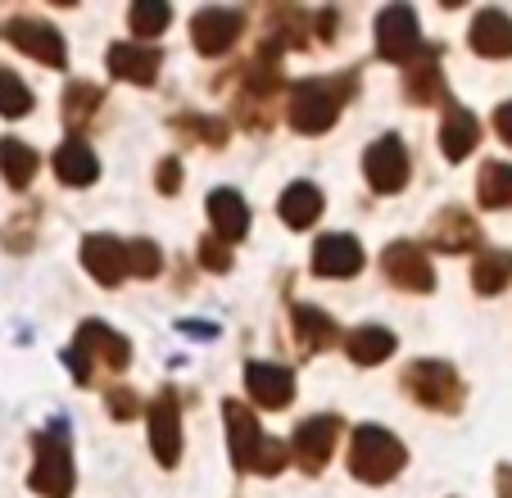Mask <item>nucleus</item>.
I'll use <instances>...</instances> for the list:
<instances>
[{
  "mask_svg": "<svg viewBox=\"0 0 512 498\" xmlns=\"http://www.w3.org/2000/svg\"><path fill=\"white\" fill-rule=\"evenodd\" d=\"M408 449L386 431V426H358L354 440H349V471L368 485H386L404 471Z\"/></svg>",
  "mask_w": 512,
  "mask_h": 498,
  "instance_id": "4",
  "label": "nucleus"
},
{
  "mask_svg": "<svg viewBox=\"0 0 512 498\" xmlns=\"http://www.w3.org/2000/svg\"><path fill=\"white\" fill-rule=\"evenodd\" d=\"M136 412H141V399L132 390H109V417L114 422H132Z\"/></svg>",
  "mask_w": 512,
  "mask_h": 498,
  "instance_id": "36",
  "label": "nucleus"
},
{
  "mask_svg": "<svg viewBox=\"0 0 512 498\" xmlns=\"http://www.w3.org/2000/svg\"><path fill=\"white\" fill-rule=\"evenodd\" d=\"M404 390L431 412H458L463 408V381H458V372L449 363H435V358H422V363L408 367Z\"/></svg>",
  "mask_w": 512,
  "mask_h": 498,
  "instance_id": "6",
  "label": "nucleus"
},
{
  "mask_svg": "<svg viewBox=\"0 0 512 498\" xmlns=\"http://www.w3.org/2000/svg\"><path fill=\"white\" fill-rule=\"evenodd\" d=\"M82 263H87V272L100 286H118L127 277V240L96 231V236L82 240Z\"/></svg>",
  "mask_w": 512,
  "mask_h": 498,
  "instance_id": "17",
  "label": "nucleus"
},
{
  "mask_svg": "<svg viewBox=\"0 0 512 498\" xmlns=\"http://www.w3.org/2000/svg\"><path fill=\"white\" fill-rule=\"evenodd\" d=\"M313 272L327 281H345V277H358L363 272V245L354 236H322L313 245Z\"/></svg>",
  "mask_w": 512,
  "mask_h": 498,
  "instance_id": "14",
  "label": "nucleus"
},
{
  "mask_svg": "<svg viewBox=\"0 0 512 498\" xmlns=\"http://www.w3.org/2000/svg\"><path fill=\"white\" fill-rule=\"evenodd\" d=\"M499 498H512V462L499 467Z\"/></svg>",
  "mask_w": 512,
  "mask_h": 498,
  "instance_id": "40",
  "label": "nucleus"
},
{
  "mask_svg": "<svg viewBox=\"0 0 512 498\" xmlns=\"http://www.w3.org/2000/svg\"><path fill=\"white\" fill-rule=\"evenodd\" d=\"M426 50L422 32H417V14L408 5H386L377 14V55L390 64H413Z\"/></svg>",
  "mask_w": 512,
  "mask_h": 498,
  "instance_id": "7",
  "label": "nucleus"
},
{
  "mask_svg": "<svg viewBox=\"0 0 512 498\" xmlns=\"http://www.w3.org/2000/svg\"><path fill=\"white\" fill-rule=\"evenodd\" d=\"M0 37L10 41V46H19L23 55L50 64V68H64L68 64L64 37H59L50 23H41V19H28V14H19V19H5V23H0Z\"/></svg>",
  "mask_w": 512,
  "mask_h": 498,
  "instance_id": "9",
  "label": "nucleus"
},
{
  "mask_svg": "<svg viewBox=\"0 0 512 498\" xmlns=\"http://www.w3.org/2000/svg\"><path fill=\"white\" fill-rule=\"evenodd\" d=\"M55 177L64 186H91L100 177V159L91 154L87 141H78V136H73V141H64L55 150Z\"/></svg>",
  "mask_w": 512,
  "mask_h": 498,
  "instance_id": "23",
  "label": "nucleus"
},
{
  "mask_svg": "<svg viewBox=\"0 0 512 498\" xmlns=\"http://www.w3.org/2000/svg\"><path fill=\"white\" fill-rule=\"evenodd\" d=\"M105 64H109V73L123 77V82H136V87H155L164 55H159L155 46H141V41H118V46H109Z\"/></svg>",
  "mask_w": 512,
  "mask_h": 498,
  "instance_id": "15",
  "label": "nucleus"
},
{
  "mask_svg": "<svg viewBox=\"0 0 512 498\" xmlns=\"http://www.w3.org/2000/svg\"><path fill=\"white\" fill-rule=\"evenodd\" d=\"M245 390H250V399L259 403V408L277 412L290 403V394H295V372L281 363H245Z\"/></svg>",
  "mask_w": 512,
  "mask_h": 498,
  "instance_id": "16",
  "label": "nucleus"
},
{
  "mask_svg": "<svg viewBox=\"0 0 512 498\" xmlns=\"http://www.w3.org/2000/svg\"><path fill=\"white\" fill-rule=\"evenodd\" d=\"M155 182H159V191H164V195H177V186H182V163L164 159V163H159V177H155Z\"/></svg>",
  "mask_w": 512,
  "mask_h": 498,
  "instance_id": "37",
  "label": "nucleus"
},
{
  "mask_svg": "<svg viewBox=\"0 0 512 498\" xmlns=\"http://www.w3.org/2000/svg\"><path fill=\"white\" fill-rule=\"evenodd\" d=\"M467 41L481 59H508L512 55V19L503 10H481L467 28Z\"/></svg>",
  "mask_w": 512,
  "mask_h": 498,
  "instance_id": "20",
  "label": "nucleus"
},
{
  "mask_svg": "<svg viewBox=\"0 0 512 498\" xmlns=\"http://www.w3.org/2000/svg\"><path fill=\"white\" fill-rule=\"evenodd\" d=\"M381 268H386V277L395 281L399 290H413V295H426V290L435 286L431 259H426L413 240H395V245H386V254H381Z\"/></svg>",
  "mask_w": 512,
  "mask_h": 498,
  "instance_id": "12",
  "label": "nucleus"
},
{
  "mask_svg": "<svg viewBox=\"0 0 512 498\" xmlns=\"http://www.w3.org/2000/svg\"><path fill=\"white\" fill-rule=\"evenodd\" d=\"M313 23H318V37H322V41H331V37H336V23H340V19H336L331 10H322Z\"/></svg>",
  "mask_w": 512,
  "mask_h": 498,
  "instance_id": "39",
  "label": "nucleus"
},
{
  "mask_svg": "<svg viewBox=\"0 0 512 498\" xmlns=\"http://www.w3.org/2000/svg\"><path fill=\"white\" fill-rule=\"evenodd\" d=\"M281 222H286L290 231H304V227H313V222L322 218V191L313 182H295V186H286L281 191Z\"/></svg>",
  "mask_w": 512,
  "mask_h": 498,
  "instance_id": "24",
  "label": "nucleus"
},
{
  "mask_svg": "<svg viewBox=\"0 0 512 498\" xmlns=\"http://www.w3.org/2000/svg\"><path fill=\"white\" fill-rule=\"evenodd\" d=\"M145 422H150V449H155V458L164 467H177V458H182V408H177V394L173 390L155 394L150 408H145Z\"/></svg>",
  "mask_w": 512,
  "mask_h": 498,
  "instance_id": "10",
  "label": "nucleus"
},
{
  "mask_svg": "<svg viewBox=\"0 0 512 498\" xmlns=\"http://www.w3.org/2000/svg\"><path fill=\"white\" fill-rule=\"evenodd\" d=\"M209 218H213V236L227 240V245H236V240H245V231H250V209H245V200L236 191H209Z\"/></svg>",
  "mask_w": 512,
  "mask_h": 498,
  "instance_id": "21",
  "label": "nucleus"
},
{
  "mask_svg": "<svg viewBox=\"0 0 512 498\" xmlns=\"http://www.w3.org/2000/svg\"><path fill=\"white\" fill-rule=\"evenodd\" d=\"M132 363V345H127L118 331H109L105 322H82L78 340L68 349V367L78 376V385H91L96 367H109V372H123Z\"/></svg>",
  "mask_w": 512,
  "mask_h": 498,
  "instance_id": "5",
  "label": "nucleus"
},
{
  "mask_svg": "<svg viewBox=\"0 0 512 498\" xmlns=\"http://www.w3.org/2000/svg\"><path fill=\"white\" fill-rule=\"evenodd\" d=\"M426 240H431V249H440V254H467V249L481 245V227H476V218L463 209H440L431 231H426Z\"/></svg>",
  "mask_w": 512,
  "mask_h": 498,
  "instance_id": "18",
  "label": "nucleus"
},
{
  "mask_svg": "<svg viewBox=\"0 0 512 498\" xmlns=\"http://www.w3.org/2000/svg\"><path fill=\"white\" fill-rule=\"evenodd\" d=\"M32 173H37V150L23 145L19 136H5V141H0V177H5L14 191H23V186L32 182Z\"/></svg>",
  "mask_w": 512,
  "mask_h": 498,
  "instance_id": "27",
  "label": "nucleus"
},
{
  "mask_svg": "<svg viewBox=\"0 0 512 498\" xmlns=\"http://www.w3.org/2000/svg\"><path fill=\"white\" fill-rule=\"evenodd\" d=\"M290 326H295V340H300L309 354H318V349H331L340 340L336 322H331L322 308H309V304H295V308H290Z\"/></svg>",
  "mask_w": 512,
  "mask_h": 498,
  "instance_id": "25",
  "label": "nucleus"
},
{
  "mask_svg": "<svg viewBox=\"0 0 512 498\" xmlns=\"http://www.w3.org/2000/svg\"><path fill=\"white\" fill-rule=\"evenodd\" d=\"M127 23H132L136 37H159V32L173 23V10H168L164 0H136L132 14H127Z\"/></svg>",
  "mask_w": 512,
  "mask_h": 498,
  "instance_id": "30",
  "label": "nucleus"
},
{
  "mask_svg": "<svg viewBox=\"0 0 512 498\" xmlns=\"http://www.w3.org/2000/svg\"><path fill=\"white\" fill-rule=\"evenodd\" d=\"M481 209H512V163H485L476 177Z\"/></svg>",
  "mask_w": 512,
  "mask_h": 498,
  "instance_id": "28",
  "label": "nucleus"
},
{
  "mask_svg": "<svg viewBox=\"0 0 512 498\" xmlns=\"http://www.w3.org/2000/svg\"><path fill=\"white\" fill-rule=\"evenodd\" d=\"M177 132H191L204 145H227V123L223 118H200V114H177L173 118Z\"/></svg>",
  "mask_w": 512,
  "mask_h": 498,
  "instance_id": "34",
  "label": "nucleus"
},
{
  "mask_svg": "<svg viewBox=\"0 0 512 498\" xmlns=\"http://www.w3.org/2000/svg\"><path fill=\"white\" fill-rule=\"evenodd\" d=\"M404 91H408V100H417V105H431V100L445 96V77H440V50H435V46H426L422 55L408 64Z\"/></svg>",
  "mask_w": 512,
  "mask_h": 498,
  "instance_id": "22",
  "label": "nucleus"
},
{
  "mask_svg": "<svg viewBox=\"0 0 512 498\" xmlns=\"http://www.w3.org/2000/svg\"><path fill=\"white\" fill-rule=\"evenodd\" d=\"M164 268V259H159V245L155 240H127V277H155V272Z\"/></svg>",
  "mask_w": 512,
  "mask_h": 498,
  "instance_id": "33",
  "label": "nucleus"
},
{
  "mask_svg": "<svg viewBox=\"0 0 512 498\" xmlns=\"http://www.w3.org/2000/svg\"><path fill=\"white\" fill-rule=\"evenodd\" d=\"M340 431H345V422H340L336 412H327V417H309V422L295 426V440H290L286 449H290V458H295L313 476V471H322L331 462Z\"/></svg>",
  "mask_w": 512,
  "mask_h": 498,
  "instance_id": "8",
  "label": "nucleus"
},
{
  "mask_svg": "<svg viewBox=\"0 0 512 498\" xmlns=\"http://www.w3.org/2000/svg\"><path fill=\"white\" fill-rule=\"evenodd\" d=\"M354 87H358L354 73L304 77V82H295V91H290V127L304 136H322L340 118V109L354 96Z\"/></svg>",
  "mask_w": 512,
  "mask_h": 498,
  "instance_id": "1",
  "label": "nucleus"
},
{
  "mask_svg": "<svg viewBox=\"0 0 512 498\" xmlns=\"http://www.w3.org/2000/svg\"><path fill=\"white\" fill-rule=\"evenodd\" d=\"M223 417H227V431H232V467L236 471H259V476H277L281 467L290 462V449L281 440H272L268 431L259 426L245 403L227 399L223 403Z\"/></svg>",
  "mask_w": 512,
  "mask_h": 498,
  "instance_id": "2",
  "label": "nucleus"
},
{
  "mask_svg": "<svg viewBox=\"0 0 512 498\" xmlns=\"http://www.w3.org/2000/svg\"><path fill=\"white\" fill-rule=\"evenodd\" d=\"M100 87H91V82H68L64 87V118L68 123H87L91 114L100 109Z\"/></svg>",
  "mask_w": 512,
  "mask_h": 498,
  "instance_id": "31",
  "label": "nucleus"
},
{
  "mask_svg": "<svg viewBox=\"0 0 512 498\" xmlns=\"http://www.w3.org/2000/svg\"><path fill=\"white\" fill-rule=\"evenodd\" d=\"M200 263L209 272H227V268H232V245H227V240H218V236H204L200 240Z\"/></svg>",
  "mask_w": 512,
  "mask_h": 498,
  "instance_id": "35",
  "label": "nucleus"
},
{
  "mask_svg": "<svg viewBox=\"0 0 512 498\" xmlns=\"http://www.w3.org/2000/svg\"><path fill=\"white\" fill-rule=\"evenodd\" d=\"M245 32V14L241 10H200L191 19V41L200 55H227L236 46V37Z\"/></svg>",
  "mask_w": 512,
  "mask_h": 498,
  "instance_id": "13",
  "label": "nucleus"
},
{
  "mask_svg": "<svg viewBox=\"0 0 512 498\" xmlns=\"http://www.w3.org/2000/svg\"><path fill=\"white\" fill-rule=\"evenodd\" d=\"M345 349H349L354 363L377 367V363H386V358L395 354V336H390L386 326H358V331H349Z\"/></svg>",
  "mask_w": 512,
  "mask_h": 498,
  "instance_id": "26",
  "label": "nucleus"
},
{
  "mask_svg": "<svg viewBox=\"0 0 512 498\" xmlns=\"http://www.w3.org/2000/svg\"><path fill=\"white\" fill-rule=\"evenodd\" d=\"M32 489L41 498H68L73 494V444H68L64 422H55L50 431L32 435Z\"/></svg>",
  "mask_w": 512,
  "mask_h": 498,
  "instance_id": "3",
  "label": "nucleus"
},
{
  "mask_svg": "<svg viewBox=\"0 0 512 498\" xmlns=\"http://www.w3.org/2000/svg\"><path fill=\"white\" fill-rule=\"evenodd\" d=\"M363 173H368L372 191L377 195H395L408 186V150L399 136H381L377 145H368L363 154Z\"/></svg>",
  "mask_w": 512,
  "mask_h": 498,
  "instance_id": "11",
  "label": "nucleus"
},
{
  "mask_svg": "<svg viewBox=\"0 0 512 498\" xmlns=\"http://www.w3.org/2000/svg\"><path fill=\"white\" fill-rule=\"evenodd\" d=\"M494 132H499L503 141L512 145V100H508V105H499V109H494Z\"/></svg>",
  "mask_w": 512,
  "mask_h": 498,
  "instance_id": "38",
  "label": "nucleus"
},
{
  "mask_svg": "<svg viewBox=\"0 0 512 498\" xmlns=\"http://www.w3.org/2000/svg\"><path fill=\"white\" fill-rule=\"evenodd\" d=\"M512 281V254L503 249H490V254H476V268H472V286L476 295H499L503 286Z\"/></svg>",
  "mask_w": 512,
  "mask_h": 498,
  "instance_id": "29",
  "label": "nucleus"
},
{
  "mask_svg": "<svg viewBox=\"0 0 512 498\" xmlns=\"http://www.w3.org/2000/svg\"><path fill=\"white\" fill-rule=\"evenodd\" d=\"M32 109V91L23 87V77L0 68V114L5 118H23Z\"/></svg>",
  "mask_w": 512,
  "mask_h": 498,
  "instance_id": "32",
  "label": "nucleus"
},
{
  "mask_svg": "<svg viewBox=\"0 0 512 498\" xmlns=\"http://www.w3.org/2000/svg\"><path fill=\"white\" fill-rule=\"evenodd\" d=\"M476 145H481V123L458 100H445V123H440V150H445V159L463 163Z\"/></svg>",
  "mask_w": 512,
  "mask_h": 498,
  "instance_id": "19",
  "label": "nucleus"
}]
</instances>
